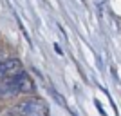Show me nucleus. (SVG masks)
<instances>
[{
    "label": "nucleus",
    "instance_id": "nucleus-2",
    "mask_svg": "<svg viewBox=\"0 0 121 116\" xmlns=\"http://www.w3.org/2000/svg\"><path fill=\"white\" fill-rule=\"evenodd\" d=\"M47 105L38 98L24 100L9 109V116H47Z\"/></svg>",
    "mask_w": 121,
    "mask_h": 116
},
{
    "label": "nucleus",
    "instance_id": "nucleus-3",
    "mask_svg": "<svg viewBox=\"0 0 121 116\" xmlns=\"http://www.w3.org/2000/svg\"><path fill=\"white\" fill-rule=\"evenodd\" d=\"M22 71V62L18 58H7V60H0V80L11 78V76L18 74Z\"/></svg>",
    "mask_w": 121,
    "mask_h": 116
},
{
    "label": "nucleus",
    "instance_id": "nucleus-1",
    "mask_svg": "<svg viewBox=\"0 0 121 116\" xmlns=\"http://www.w3.org/2000/svg\"><path fill=\"white\" fill-rule=\"evenodd\" d=\"M35 91V82L29 78L27 73L20 71L18 74L0 80V98H9V96H16L22 93H33Z\"/></svg>",
    "mask_w": 121,
    "mask_h": 116
}]
</instances>
